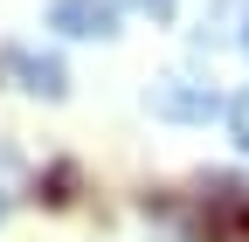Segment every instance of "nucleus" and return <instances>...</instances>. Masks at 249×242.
I'll return each instance as SVG.
<instances>
[{"mask_svg": "<svg viewBox=\"0 0 249 242\" xmlns=\"http://www.w3.org/2000/svg\"><path fill=\"white\" fill-rule=\"evenodd\" d=\"M0 76H21L28 97H49V104L70 90V69H62L55 55H35V49H0Z\"/></svg>", "mask_w": 249, "mask_h": 242, "instance_id": "3", "label": "nucleus"}, {"mask_svg": "<svg viewBox=\"0 0 249 242\" xmlns=\"http://www.w3.org/2000/svg\"><path fill=\"white\" fill-rule=\"evenodd\" d=\"M152 111H160V118H194V125H208V118L222 111V97H214V90H194V83H160V90H152Z\"/></svg>", "mask_w": 249, "mask_h": 242, "instance_id": "4", "label": "nucleus"}, {"mask_svg": "<svg viewBox=\"0 0 249 242\" xmlns=\"http://www.w3.org/2000/svg\"><path fill=\"white\" fill-rule=\"evenodd\" d=\"M229 132H235V145H242V153H249V90H242V97L229 104Z\"/></svg>", "mask_w": 249, "mask_h": 242, "instance_id": "6", "label": "nucleus"}, {"mask_svg": "<svg viewBox=\"0 0 249 242\" xmlns=\"http://www.w3.org/2000/svg\"><path fill=\"white\" fill-rule=\"evenodd\" d=\"M0 222H7V194H0Z\"/></svg>", "mask_w": 249, "mask_h": 242, "instance_id": "9", "label": "nucleus"}, {"mask_svg": "<svg viewBox=\"0 0 249 242\" xmlns=\"http://www.w3.org/2000/svg\"><path fill=\"white\" fill-rule=\"evenodd\" d=\"M70 187H76V166L62 159V166H49V180H42V201H49V207H62V201H70Z\"/></svg>", "mask_w": 249, "mask_h": 242, "instance_id": "5", "label": "nucleus"}, {"mask_svg": "<svg viewBox=\"0 0 249 242\" xmlns=\"http://www.w3.org/2000/svg\"><path fill=\"white\" fill-rule=\"evenodd\" d=\"M194 215H201L208 242H249V187L235 173H208L194 194Z\"/></svg>", "mask_w": 249, "mask_h": 242, "instance_id": "1", "label": "nucleus"}, {"mask_svg": "<svg viewBox=\"0 0 249 242\" xmlns=\"http://www.w3.org/2000/svg\"><path fill=\"white\" fill-rule=\"evenodd\" d=\"M124 7H139V14H152V21H173L180 0H124Z\"/></svg>", "mask_w": 249, "mask_h": 242, "instance_id": "7", "label": "nucleus"}, {"mask_svg": "<svg viewBox=\"0 0 249 242\" xmlns=\"http://www.w3.org/2000/svg\"><path fill=\"white\" fill-rule=\"evenodd\" d=\"M49 28H62L76 42H111L118 35V7L111 0H49Z\"/></svg>", "mask_w": 249, "mask_h": 242, "instance_id": "2", "label": "nucleus"}, {"mask_svg": "<svg viewBox=\"0 0 249 242\" xmlns=\"http://www.w3.org/2000/svg\"><path fill=\"white\" fill-rule=\"evenodd\" d=\"M242 55H249V21H242Z\"/></svg>", "mask_w": 249, "mask_h": 242, "instance_id": "8", "label": "nucleus"}]
</instances>
